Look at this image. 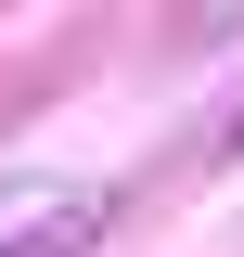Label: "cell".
Instances as JSON below:
<instances>
[{
  "label": "cell",
  "instance_id": "obj_1",
  "mask_svg": "<svg viewBox=\"0 0 244 257\" xmlns=\"http://www.w3.org/2000/svg\"><path fill=\"white\" fill-rule=\"evenodd\" d=\"M103 206L116 193H90V180H26V193H0V257H77L103 231Z\"/></svg>",
  "mask_w": 244,
  "mask_h": 257
}]
</instances>
